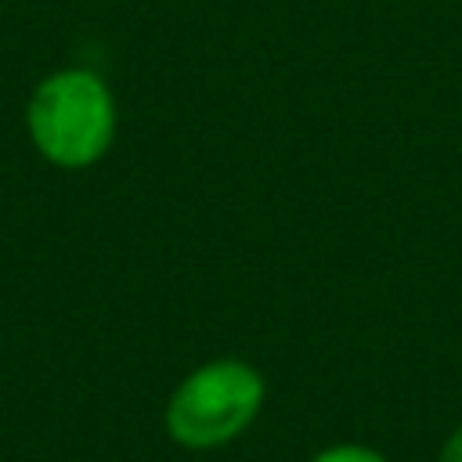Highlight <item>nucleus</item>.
Returning a JSON list of instances; mask_svg holds the SVG:
<instances>
[{
  "label": "nucleus",
  "instance_id": "obj_1",
  "mask_svg": "<svg viewBox=\"0 0 462 462\" xmlns=\"http://www.w3.org/2000/svg\"><path fill=\"white\" fill-rule=\"evenodd\" d=\"M119 108L101 72L69 65L43 76L25 101V130L32 148L58 170H87L105 159L116 141Z\"/></svg>",
  "mask_w": 462,
  "mask_h": 462
},
{
  "label": "nucleus",
  "instance_id": "obj_2",
  "mask_svg": "<svg viewBox=\"0 0 462 462\" xmlns=\"http://www.w3.org/2000/svg\"><path fill=\"white\" fill-rule=\"evenodd\" d=\"M267 397L263 375L242 357H213L191 368L166 401V433L188 451H213L242 437Z\"/></svg>",
  "mask_w": 462,
  "mask_h": 462
},
{
  "label": "nucleus",
  "instance_id": "obj_3",
  "mask_svg": "<svg viewBox=\"0 0 462 462\" xmlns=\"http://www.w3.org/2000/svg\"><path fill=\"white\" fill-rule=\"evenodd\" d=\"M310 462H390V458H386L383 451L368 448V444L346 440V444H328V448H321Z\"/></svg>",
  "mask_w": 462,
  "mask_h": 462
},
{
  "label": "nucleus",
  "instance_id": "obj_4",
  "mask_svg": "<svg viewBox=\"0 0 462 462\" xmlns=\"http://www.w3.org/2000/svg\"><path fill=\"white\" fill-rule=\"evenodd\" d=\"M437 462H462V426L458 430H451V437L444 440V448H440V458Z\"/></svg>",
  "mask_w": 462,
  "mask_h": 462
}]
</instances>
